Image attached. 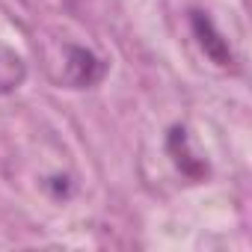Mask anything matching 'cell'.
Masks as SVG:
<instances>
[{"instance_id":"2","label":"cell","mask_w":252,"mask_h":252,"mask_svg":"<svg viewBox=\"0 0 252 252\" xmlns=\"http://www.w3.org/2000/svg\"><path fill=\"white\" fill-rule=\"evenodd\" d=\"M65 71H68V74H65L68 83H74V86H92L95 80H101L104 63H101L95 54H89L86 48H71V51H68Z\"/></svg>"},{"instance_id":"3","label":"cell","mask_w":252,"mask_h":252,"mask_svg":"<svg viewBox=\"0 0 252 252\" xmlns=\"http://www.w3.org/2000/svg\"><path fill=\"white\" fill-rule=\"evenodd\" d=\"M169 152L175 155V163H178V169H181L184 175L196 178V175L205 172V163H202L199 158H193V152L187 149V134H184V131H172V137H169Z\"/></svg>"},{"instance_id":"1","label":"cell","mask_w":252,"mask_h":252,"mask_svg":"<svg viewBox=\"0 0 252 252\" xmlns=\"http://www.w3.org/2000/svg\"><path fill=\"white\" fill-rule=\"evenodd\" d=\"M193 33H196V39H199V45H202V51L217 63V65H228L231 63V51H228V42L217 33V27H214V21L205 15V12H193Z\"/></svg>"},{"instance_id":"4","label":"cell","mask_w":252,"mask_h":252,"mask_svg":"<svg viewBox=\"0 0 252 252\" xmlns=\"http://www.w3.org/2000/svg\"><path fill=\"white\" fill-rule=\"evenodd\" d=\"M24 80V63L15 51L9 48H0V95L18 89Z\"/></svg>"}]
</instances>
